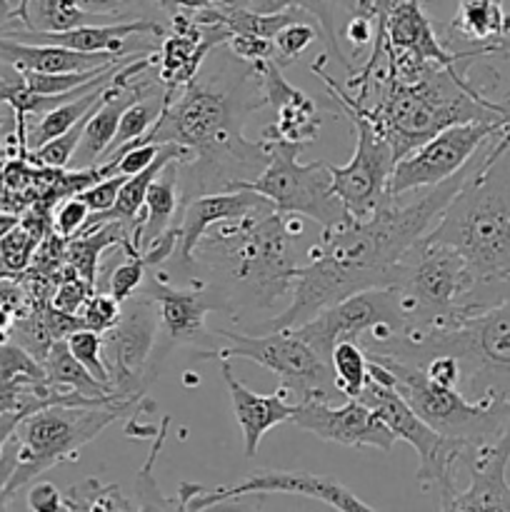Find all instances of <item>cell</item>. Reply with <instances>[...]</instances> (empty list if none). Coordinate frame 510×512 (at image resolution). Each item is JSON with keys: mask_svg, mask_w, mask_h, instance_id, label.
Here are the masks:
<instances>
[{"mask_svg": "<svg viewBox=\"0 0 510 512\" xmlns=\"http://www.w3.org/2000/svg\"><path fill=\"white\" fill-rule=\"evenodd\" d=\"M263 83L268 105L275 110V120L263 130L265 143H290L305 148L315 143L320 133V108L310 95L288 83L275 60L253 63Z\"/></svg>", "mask_w": 510, "mask_h": 512, "instance_id": "obj_21", "label": "cell"}, {"mask_svg": "<svg viewBox=\"0 0 510 512\" xmlns=\"http://www.w3.org/2000/svg\"><path fill=\"white\" fill-rule=\"evenodd\" d=\"M360 403L368 405L398 440L413 445L418 450V473L415 483L430 493L435 490L440 498V510H448L450 500L455 498V465L460 463V455L468 445L458 440L443 438L435 433L418 413L408 405V400L395 388V375L383 363L370 358L368 380L358 395Z\"/></svg>", "mask_w": 510, "mask_h": 512, "instance_id": "obj_9", "label": "cell"}, {"mask_svg": "<svg viewBox=\"0 0 510 512\" xmlns=\"http://www.w3.org/2000/svg\"><path fill=\"white\" fill-rule=\"evenodd\" d=\"M510 123H458L440 130L395 163L388 180V198L400 200L413 190L433 188L458 173L480 150V145Z\"/></svg>", "mask_w": 510, "mask_h": 512, "instance_id": "obj_16", "label": "cell"}, {"mask_svg": "<svg viewBox=\"0 0 510 512\" xmlns=\"http://www.w3.org/2000/svg\"><path fill=\"white\" fill-rule=\"evenodd\" d=\"M325 60H328V55H320L310 65V70H313V75H318L323 80L325 90L333 98V103L338 105L340 113L348 115L355 133H358V145H355V153L350 158V163L343 165V168L330 165L333 190L340 198V203L345 205V210L355 220H363L388 200V180L393 175V168L398 160H395L393 145L388 143V138L365 115L363 100L353 98L348 90H340L338 83L325 73Z\"/></svg>", "mask_w": 510, "mask_h": 512, "instance_id": "obj_11", "label": "cell"}, {"mask_svg": "<svg viewBox=\"0 0 510 512\" xmlns=\"http://www.w3.org/2000/svg\"><path fill=\"white\" fill-rule=\"evenodd\" d=\"M45 378H48L50 385L63 390H75V393L85 395V398H113V388L110 385H103L100 380H95L83 365L75 360V355L70 353L68 340L60 338L50 345L48 355L43 360ZM120 398V395H115Z\"/></svg>", "mask_w": 510, "mask_h": 512, "instance_id": "obj_31", "label": "cell"}, {"mask_svg": "<svg viewBox=\"0 0 510 512\" xmlns=\"http://www.w3.org/2000/svg\"><path fill=\"white\" fill-rule=\"evenodd\" d=\"M18 453L20 440L13 435V438L5 443L3 453H0V510L8 508L10 500H13V495H10V480H13L15 468H18Z\"/></svg>", "mask_w": 510, "mask_h": 512, "instance_id": "obj_50", "label": "cell"}, {"mask_svg": "<svg viewBox=\"0 0 510 512\" xmlns=\"http://www.w3.org/2000/svg\"><path fill=\"white\" fill-rule=\"evenodd\" d=\"M395 375V388L410 408L443 438L463 445L495 440L510 425V400H470L460 388L438 385L420 365L368 353Z\"/></svg>", "mask_w": 510, "mask_h": 512, "instance_id": "obj_10", "label": "cell"}, {"mask_svg": "<svg viewBox=\"0 0 510 512\" xmlns=\"http://www.w3.org/2000/svg\"><path fill=\"white\" fill-rule=\"evenodd\" d=\"M230 348H205L195 353V360H250L260 368L278 375L280 388L305 400H330L340 393L330 360H325L313 345L305 343L293 328L273 333L243 335L233 330H215Z\"/></svg>", "mask_w": 510, "mask_h": 512, "instance_id": "obj_12", "label": "cell"}, {"mask_svg": "<svg viewBox=\"0 0 510 512\" xmlns=\"http://www.w3.org/2000/svg\"><path fill=\"white\" fill-rule=\"evenodd\" d=\"M268 208H273V203L248 188L195 195V198H190L188 203L183 205V210H180V220L178 225H175L178 245H175V253L168 263H173L175 270H180L188 280H195L198 278V275L193 273V270L198 268V263H195V248H198L200 238H203L205 230H208L210 225L220 223V220L240 218V215L253 213V210Z\"/></svg>", "mask_w": 510, "mask_h": 512, "instance_id": "obj_20", "label": "cell"}, {"mask_svg": "<svg viewBox=\"0 0 510 512\" xmlns=\"http://www.w3.org/2000/svg\"><path fill=\"white\" fill-rule=\"evenodd\" d=\"M230 53L238 55L245 63H258V60H275V43L268 38H255V35L233 33L225 43Z\"/></svg>", "mask_w": 510, "mask_h": 512, "instance_id": "obj_46", "label": "cell"}, {"mask_svg": "<svg viewBox=\"0 0 510 512\" xmlns=\"http://www.w3.org/2000/svg\"><path fill=\"white\" fill-rule=\"evenodd\" d=\"M230 30L218 23H200L193 13L170 15V30L163 35L158 63V83L165 90H178L195 78L203 60L218 45H225Z\"/></svg>", "mask_w": 510, "mask_h": 512, "instance_id": "obj_22", "label": "cell"}, {"mask_svg": "<svg viewBox=\"0 0 510 512\" xmlns=\"http://www.w3.org/2000/svg\"><path fill=\"white\" fill-rule=\"evenodd\" d=\"M265 105L255 65L230 53L228 45H218L190 83L165 90L163 115L133 143H175L190 150V158L178 163L185 205L195 195L235 190L263 173L270 160L268 143L245 138L243 125Z\"/></svg>", "mask_w": 510, "mask_h": 512, "instance_id": "obj_1", "label": "cell"}, {"mask_svg": "<svg viewBox=\"0 0 510 512\" xmlns=\"http://www.w3.org/2000/svg\"><path fill=\"white\" fill-rule=\"evenodd\" d=\"M290 425L343 448H378L390 453L398 443L393 430L358 398H348L338 408L328 405V400H305L295 405Z\"/></svg>", "mask_w": 510, "mask_h": 512, "instance_id": "obj_19", "label": "cell"}, {"mask_svg": "<svg viewBox=\"0 0 510 512\" xmlns=\"http://www.w3.org/2000/svg\"><path fill=\"white\" fill-rule=\"evenodd\" d=\"M125 3H128V0H78L80 8L88 10V13L108 15V18H115V20H125L123 18Z\"/></svg>", "mask_w": 510, "mask_h": 512, "instance_id": "obj_52", "label": "cell"}, {"mask_svg": "<svg viewBox=\"0 0 510 512\" xmlns=\"http://www.w3.org/2000/svg\"><path fill=\"white\" fill-rule=\"evenodd\" d=\"M90 293H93V285H90L88 280L80 278V275L75 273L73 265H70V273L60 280L50 305H53L55 310H60V313L80 315V310H83L85 300L90 298Z\"/></svg>", "mask_w": 510, "mask_h": 512, "instance_id": "obj_43", "label": "cell"}, {"mask_svg": "<svg viewBox=\"0 0 510 512\" xmlns=\"http://www.w3.org/2000/svg\"><path fill=\"white\" fill-rule=\"evenodd\" d=\"M445 45L463 43L465 50H478L480 58L500 55L510 40V13L503 0H460L455 18L440 30Z\"/></svg>", "mask_w": 510, "mask_h": 512, "instance_id": "obj_26", "label": "cell"}, {"mask_svg": "<svg viewBox=\"0 0 510 512\" xmlns=\"http://www.w3.org/2000/svg\"><path fill=\"white\" fill-rule=\"evenodd\" d=\"M8 18L20 20L23 30H38V33H60V30L80 28V25L113 23L108 15L88 13L78 5V0H20Z\"/></svg>", "mask_w": 510, "mask_h": 512, "instance_id": "obj_30", "label": "cell"}, {"mask_svg": "<svg viewBox=\"0 0 510 512\" xmlns=\"http://www.w3.org/2000/svg\"><path fill=\"white\" fill-rule=\"evenodd\" d=\"M393 288L398 290L403 333L408 338L455 328L470 318L468 298L473 273L448 245L423 238L398 265Z\"/></svg>", "mask_w": 510, "mask_h": 512, "instance_id": "obj_8", "label": "cell"}, {"mask_svg": "<svg viewBox=\"0 0 510 512\" xmlns=\"http://www.w3.org/2000/svg\"><path fill=\"white\" fill-rule=\"evenodd\" d=\"M425 238L468 263L470 315L510 298V125L480 145L473 170Z\"/></svg>", "mask_w": 510, "mask_h": 512, "instance_id": "obj_3", "label": "cell"}, {"mask_svg": "<svg viewBox=\"0 0 510 512\" xmlns=\"http://www.w3.org/2000/svg\"><path fill=\"white\" fill-rule=\"evenodd\" d=\"M500 55H505V58H510V40H505V43H503V48H500ZM503 103L508 105V108H510V95H508V98L503 100Z\"/></svg>", "mask_w": 510, "mask_h": 512, "instance_id": "obj_55", "label": "cell"}, {"mask_svg": "<svg viewBox=\"0 0 510 512\" xmlns=\"http://www.w3.org/2000/svg\"><path fill=\"white\" fill-rule=\"evenodd\" d=\"M330 365H333L335 383L345 398H358L360 390L365 388L368 380V365L370 358L365 353L363 345L358 340H340L330 355Z\"/></svg>", "mask_w": 510, "mask_h": 512, "instance_id": "obj_34", "label": "cell"}, {"mask_svg": "<svg viewBox=\"0 0 510 512\" xmlns=\"http://www.w3.org/2000/svg\"><path fill=\"white\" fill-rule=\"evenodd\" d=\"M340 35L348 40L350 48H353V53H363V50L370 48V45H373V40H375L373 18H370V15H365V13L350 15L348 23H345L343 30H340Z\"/></svg>", "mask_w": 510, "mask_h": 512, "instance_id": "obj_48", "label": "cell"}, {"mask_svg": "<svg viewBox=\"0 0 510 512\" xmlns=\"http://www.w3.org/2000/svg\"><path fill=\"white\" fill-rule=\"evenodd\" d=\"M105 88H108V85H105ZM100 100H103V95H100ZM100 100L88 110V113L83 115V118L78 120V123L73 125V128H68L65 133L55 135L53 140H48V143H43L40 148H35L30 158H33L35 163L43 165V168H58V170L68 168L70 160H73V155H75V148H78L80 138H83L85 123H88L90 115L95 113V108L100 105Z\"/></svg>", "mask_w": 510, "mask_h": 512, "instance_id": "obj_36", "label": "cell"}, {"mask_svg": "<svg viewBox=\"0 0 510 512\" xmlns=\"http://www.w3.org/2000/svg\"><path fill=\"white\" fill-rule=\"evenodd\" d=\"M265 143V140H263ZM270 160L263 173L243 180L235 188H248L273 203L275 210L290 215H305L323 230L338 228L353 220L333 190L330 163H300L298 145L268 143Z\"/></svg>", "mask_w": 510, "mask_h": 512, "instance_id": "obj_13", "label": "cell"}, {"mask_svg": "<svg viewBox=\"0 0 510 512\" xmlns=\"http://www.w3.org/2000/svg\"><path fill=\"white\" fill-rule=\"evenodd\" d=\"M120 310H123V303H118L110 293H90L83 310H80V320H83V328L103 335L105 330L118 323Z\"/></svg>", "mask_w": 510, "mask_h": 512, "instance_id": "obj_42", "label": "cell"}, {"mask_svg": "<svg viewBox=\"0 0 510 512\" xmlns=\"http://www.w3.org/2000/svg\"><path fill=\"white\" fill-rule=\"evenodd\" d=\"M303 233L298 215L253 210L210 225L195 248V263L208 265L213 285L230 310H270L293 293V238Z\"/></svg>", "mask_w": 510, "mask_h": 512, "instance_id": "obj_4", "label": "cell"}, {"mask_svg": "<svg viewBox=\"0 0 510 512\" xmlns=\"http://www.w3.org/2000/svg\"><path fill=\"white\" fill-rule=\"evenodd\" d=\"M155 410L153 400L138 398L115 400L105 405H48L25 415L15 428L20 440L18 468L10 480V495L23 485L33 483L45 470L60 463H75L80 450L98 438L108 425L120 418H138L140 413Z\"/></svg>", "mask_w": 510, "mask_h": 512, "instance_id": "obj_7", "label": "cell"}, {"mask_svg": "<svg viewBox=\"0 0 510 512\" xmlns=\"http://www.w3.org/2000/svg\"><path fill=\"white\" fill-rule=\"evenodd\" d=\"M0 60L13 70H35V73H75L93 70L118 60L110 53H80L50 43H25V40L0 35Z\"/></svg>", "mask_w": 510, "mask_h": 512, "instance_id": "obj_27", "label": "cell"}, {"mask_svg": "<svg viewBox=\"0 0 510 512\" xmlns=\"http://www.w3.org/2000/svg\"><path fill=\"white\" fill-rule=\"evenodd\" d=\"M28 508L30 510H63V495L58 493L53 483H38L30 488L28 493Z\"/></svg>", "mask_w": 510, "mask_h": 512, "instance_id": "obj_51", "label": "cell"}, {"mask_svg": "<svg viewBox=\"0 0 510 512\" xmlns=\"http://www.w3.org/2000/svg\"><path fill=\"white\" fill-rule=\"evenodd\" d=\"M118 60H110L108 65H100V68H93V70H75V73H35V70H18V73H20V78H23V83L28 85L33 93L58 95V93H68V90H75V88H80V85L90 83L93 78L103 75L110 65L118 63Z\"/></svg>", "mask_w": 510, "mask_h": 512, "instance_id": "obj_38", "label": "cell"}, {"mask_svg": "<svg viewBox=\"0 0 510 512\" xmlns=\"http://www.w3.org/2000/svg\"><path fill=\"white\" fill-rule=\"evenodd\" d=\"M220 373H223L225 385H228L230 403H233V415L240 425L245 443V458H253L258 453L260 440L275 425L290 423L295 413V405L288 403V390L278 388L270 395H258L235 378L230 360H220Z\"/></svg>", "mask_w": 510, "mask_h": 512, "instance_id": "obj_25", "label": "cell"}, {"mask_svg": "<svg viewBox=\"0 0 510 512\" xmlns=\"http://www.w3.org/2000/svg\"><path fill=\"white\" fill-rule=\"evenodd\" d=\"M148 273L150 275L140 285V293L148 295L158 308L160 333L165 335V343H205L208 338L205 318L210 310L228 313L223 295L203 278L188 280V285H175L170 283V275L165 270L148 268Z\"/></svg>", "mask_w": 510, "mask_h": 512, "instance_id": "obj_17", "label": "cell"}, {"mask_svg": "<svg viewBox=\"0 0 510 512\" xmlns=\"http://www.w3.org/2000/svg\"><path fill=\"white\" fill-rule=\"evenodd\" d=\"M315 38H318V30H315L313 25L300 23V20L285 25V28L273 38L275 63H278L280 68L295 63V60L310 48V43H315Z\"/></svg>", "mask_w": 510, "mask_h": 512, "instance_id": "obj_41", "label": "cell"}, {"mask_svg": "<svg viewBox=\"0 0 510 512\" xmlns=\"http://www.w3.org/2000/svg\"><path fill=\"white\" fill-rule=\"evenodd\" d=\"M473 160L475 155L458 173L433 188H425V193L410 203L400 205L398 200L388 198L368 218H353L338 228L323 230L320 243L310 248V263L295 268L290 308L258 325L255 333L298 328L348 295L370 288H390L400 260L438 223L445 205L473 170Z\"/></svg>", "mask_w": 510, "mask_h": 512, "instance_id": "obj_2", "label": "cell"}, {"mask_svg": "<svg viewBox=\"0 0 510 512\" xmlns=\"http://www.w3.org/2000/svg\"><path fill=\"white\" fill-rule=\"evenodd\" d=\"M365 353L400 363H425L433 355H453L460 365V385L470 400H510V298L470 315L455 328L408 338L390 335L380 343H360Z\"/></svg>", "mask_w": 510, "mask_h": 512, "instance_id": "obj_6", "label": "cell"}, {"mask_svg": "<svg viewBox=\"0 0 510 512\" xmlns=\"http://www.w3.org/2000/svg\"><path fill=\"white\" fill-rule=\"evenodd\" d=\"M160 335L158 308L145 293L130 295L120 310L118 323L100 335L103 360L110 373V388L120 398H138L158 375L153 365Z\"/></svg>", "mask_w": 510, "mask_h": 512, "instance_id": "obj_15", "label": "cell"}, {"mask_svg": "<svg viewBox=\"0 0 510 512\" xmlns=\"http://www.w3.org/2000/svg\"><path fill=\"white\" fill-rule=\"evenodd\" d=\"M293 330L305 343L313 345L325 360H330L333 348L340 340H358V343L388 340L390 335L403 333L398 290L393 285L360 290V293L328 305Z\"/></svg>", "mask_w": 510, "mask_h": 512, "instance_id": "obj_14", "label": "cell"}, {"mask_svg": "<svg viewBox=\"0 0 510 512\" xmlns=\"http://www.w3.org/2000/svg\"><path fill=\"white\" fill-rule=\"evenodd\" d=\"M120 485H103L98 478H88L78 485H70L63 493V510H135Z\"/></svg>", "mask_w": 510, "mask_h": 512, "instance_id": "obj_35", "label": "cell"}, {"mask_svg": "<svg viewBox=\"0 0 510 512\" xmlns=\"http://www.w3.org/2000/svg\"><path fill=\"white\" fill-rule=\"evenodd\" d=\"M18 223H20L18 213H3V210H0V238H3L8 230H13Z\"/></svg>", "mask_w": 510, "mask_h": 512, "instance_id": "obj_54", "label": "cell"}, {"mask_svg": "<svg viewBox=\"0 0 510 512\" xmlns=\"http://www.w3.org/2000/svg\"><path fill=\"white\" fill-rule=\"evenodd\" d=\"M248 495H303V498L318 500L328 508L345 512H370L373 505L360 500L350 493L345 485L335 483L330 478H320L313 473H288V470H263V473L248 475L243 483L225 485V488H203L198 485V493L190 498L188 510H205L213 505L230 503V500H243Z\"/></svg>", "mask_w": 510, "mask_h": 512, "instance_id": "obj_18", "label": "cell"}, {"mask_svg": "<svg viewBox=\"0 0 510 512\" xmlns=\"http://www.w3.org/2000/svg\"><path fill=\"white\" fill-rule=\"evenodd\" d=\"M25 418V413H0V453H3L5 443L15 435V428H18L20 420Z\"/></svg>", "mask_w": 510, "mask_h": 512, "instance_id": "obj_53", "label": "cell"}, {"mask_svg": "<svg viewBox=\"0 0 510 512\" xmlns=\"http://www.w3.org/2000/svg\"><path fill=\"white\" fill-rule=\"evenodd\" d=\"M383 48L418 55L443 68L480 60L478 50H450L423 10V0H395L383 23Z\"/></svg>", "mask_w": 510, "mask_h": 512, "instance_id": "obj_24", "label": "cell"}, {"mask_svg": "<svg viewBox=\"0 0 510 512\" xmlns=\"http://www.w3.org/2000/svg\"><path fill=\"white\" fill-rule=\"evenodd\" d=\"M163 108H165V88L160 90V93H153L148 95V98H140L135 100L133 105H128L125 113L120 115V123H118V130H115L113 143H110V148L105 150L100 163L113 158L120 148H125V145L133 143V140L143 138V135L158 123V118L163 115Z\"/></svg>", "mask_w": 510, "mask_h": 512, "instance_id": "obj_33", "label": "cell"}, {"mask_svg": "<svg viewBox=\"0 0 510 512\" xmlns=\"http://www.w3.org/2000/svg\"><path fill=\"white\" fill-rule=\"evenodd\" d=\"M108 83L98 85V88H93L90 93L80 95V98L70 100V103H63L60 108L50 110V113L40 115L38 123H35L33 128L28 130V135H25V145H28V150L40 148L43 143L53 140L55 135H60V133H65L68 128H73V125L78 123V120L83 118V115L88 113L95 103H98L100 95L105 93V85Z\"/></svg>", "mask_w": 510, "mask_h": 512, "instance_id": "obj_32", "label": "cell"}, {"mask_svg": "<svg viewBox=\"0 0 510 512\" xmlns=\"http://www.w3.org/2000/svg\"><path fill=\"white\" fill-rule=\"evenodd\" d=\"M135 3H153L158 5L165 15H175V13H198V10H205V8H225V5L248 8L250 0H135Z\"/></svg>", "mask_w": 510, "mask_h": 512, "instance_id": "obj_47", "label": "cell"}, {"mask_svg": "<svg viewBox=\"0 0 510 512\" xmlns=\"http://www.w3.org/2000/svg\"><path fill=\"white\" fill-rule=\"evenodd\" d=\"M380 95L365 115L393 145L395 160L423 145L440 130L458 123H510V108L488 98V88L473 83L468 68L430 63L410 83L378 78Z\"/></svg>", "mask_w": 510, "mask_h": 512, "instance_id": "obj_5", "label": "cell"}, {"mask_svg": "<svg viewBox=\"0 0 510 512\" xmlns=\"http://www.w3.org/2000/svg\"><path fill=\"white\" fill-rule=\"evenodd\" d=\"M38 245V240H35L20 223L15 225L13 230H8V233L0 238V273H23L30 265V260H33V253Z\"/></svg>", "mask_w": 510, "mask_h": 512, "instance_id": "obj_40", "label": "cell"}, {"mask_svg": "<svg viewBox=\"0 0 510 512\" xmlns=\"http://www.w3.org/2000/svg\"><path fill=\"white\" fill-rule=\"evenodd\" d=\"M460 463L470 468V485L450 500L448 510H510V483L505 468L510 463V425L488 443L468 445Z\"/></svg>", "mask_w": 510, "mask_h": 512, "instance_id": "obj_23", "label": "cell"}, {"mask_svg": "<svg viewBox=\"0 0 510 512\" xmlns=\"http://www.w3.org/2000/svg\"><path fill=\"white\" fill-rule=\"evenodd\" d=\"M65 340H68V348L70 353L75 355V360H78L95 380H100L103 385H110V373L108 365H105L103 360V340H100V335L88 328H80L75 330V333H70Z\"/></svg>", "mask_w": 510, "mask_h": 512, "instance_id": "obj_39", "label": "cell"}, {"mask_svg": "<svg viewBox=\"0 0 510 512\" xmlns=\"http://www.w3.org/2000/svg\"><path fill=\"white\" fill-rule=\"evenodd\" d=\"M123 253H125V260L113 270V273H110L108 278V293L113 295L118 303H125L130 295L138 293L145 275H148V263H145L143 250L135 248L133 243H125Z\"/></svg>", "mask_w": 510, "mask_h": 512, "instance_id": "obj_37", "label": "cell"}, {"mask_svg": "<svg viewBox=\"0 0 510 512\" xmlns=\"http://www.w3.org/2000/svg\"><path fill=\"white\" fill-rule=\"evenodd\" d=\"M250 10L258 13H278V10H303L318 18L320 35L325 40V50L328 58H335L350 75H353V63L348 55L340 48V30L348 23L350 15L358 13V0H250Z\"/></svg>", "mask_w": 510, "mask_h": 512, "instance_id": "obj_28", "label": "cell"}, {"mask_svg": "<svg viewBox=\"0 0 510 512\" xmlns=\"http://www.w3.org/2000/svg\"><path fill=\"white\" fill-rule=\"evenodd\" d=\"M125 178H128V175H108V178L95 180L93 185L80 190L78 195L85 200V205H88L93 213H105V210L113 208L115 200H118L120 185L125 183Z\"/></svg>", "mask_w": 510, "mask_h": 512, "instance_id": "obj_45", "label": "cell"}, {"mask_svg": "<svg viewBox=\"0 0 510 512\" xmlns=\"http://www.w3.org/2000/svg\"><path fill=\"white\" fill-rule=\"evenodd\" d=\"M90 213H93V210L85 205V200L80 198V195L63 198L60 200L58 210H55V215H53V230L58 235H63L65 240L75 238V235L83 230V225L88 223Z\"/></svg>", "mask_w": 510, "mask_h": 512, "instance_id": "obj_44", "label": "cell"}, {"mask_svg": "<svg viewBox=\"0 0 510 512\" xmlns=\"http://www.w3.org/2000/svg\"><path fill=\"white\" fill-rule=\"evenodd\" d=\"M180 158L170 160L158 178L150 183L148 195L143 203V223L138 228L140 250L153 243L155 238L173 228L175 215L183 208V193H180Z\"/></svg>", "mask_w": 510, "mask_h": 512, "instance_id": "obj_29", "label": "cell"}, {"mask_svg": "<svg viewBox=\"0 0 510 512\" xmlns=\"http://www.w3.org/2000/svg\"><path fill=\"white\" fill-rule=\"evenodd\" d=\"M10 3H13V0H0V13L8 15V5H10ZM18 3H20V0H18Z\"/></svg>", "mask_w": 510, "mask_h": 512, "instance_id": "obj_56", "label": "cell"}, {"mask_svg": "<svg viewBox=\"0 0 510 512\" xmlns=\"http://www.w3.org/2000/svg\"><path fill=\"white\" fill-rule=\"evenodd\" d=\"M420 368L425 370L433 383L448 385V388H458L460 385V365L453 355H433L425 363H420Z\"/></svg>", "mask_w": 510, "mask_h": 512, "instance_id": "obj_49", "label": "cell"}]
</instances>
